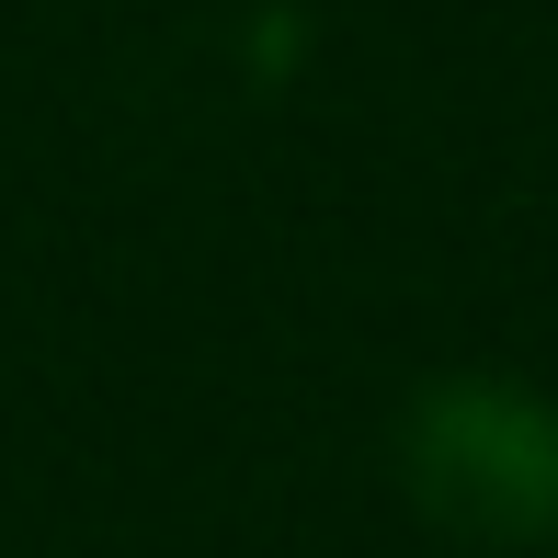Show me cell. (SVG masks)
Returning a JSON list of instances; mask_svg holds the SVG:
<instances>
[{"label": "cell", "mask_w": 558, "mask_h": 558, "mask_svg": "<svg viewBox=\"0 0 558 558\" xmlns=\"http://www.w3.org/2000/svg\"><path fill=\"white\" fill-rule=\"evenodd\" d=\"M399 490L456 547H547L558 536V399L501 365H445L399 411Z\"/></svg>", "instance_id": "obj_1"}]
</instances>
